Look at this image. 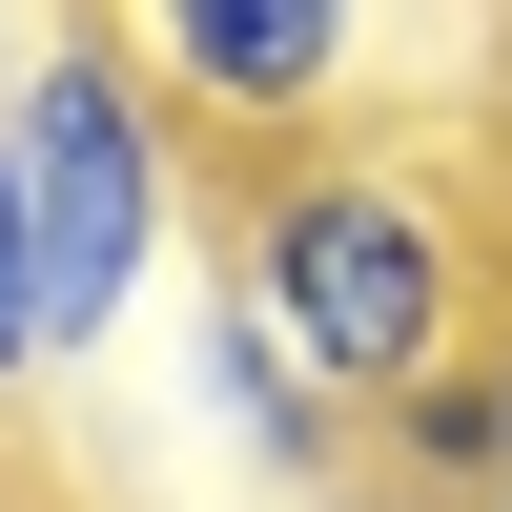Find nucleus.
I'll use <instances>...</instances> for the list:
<instances>
[{
    "instance_id": "nucleus-7",
    "label": "nucleus",
    "mask_w": 512,
    "mask_h": 512,
    "mask_svg": "<svg viewBox=\"0 0 512 512\" xmlns=\"http://www.w3.org/2000/svg\"><path fill=\"white\" fill-rule=\"evenodd\" d=\"M0 512H21V472H0Z\"/></svg>"
},
{
    "instance_id": "nucleus-1",
    "label": "nucleus",
    "mask_w": 512,
    "mask_h": 512,
    "mask_svg": "<svg viewBox=\"0 0 512 512\" xmlns=\"http://www.w3.org/2000/svg\"><path fill=\"white\" fill-rule=\"evenodd\" d=\"M0 144H21V205H41V308H62V369H103L144 308H185L205 287V123L164 103V62L123 21H62L0 62Z\"/></svg>"
},
{
    "instance_id": "nucleus-6",
    "label": "nucleus",
    "mask_w": 512,
    "mask_h": 512,
    "mask_svg": "<svg viewBox=\"0 0 512 512\" xmlns=\"http://www.w3.org/2000/svg\"><path fill=\"white\" fill-rule=\"evenodd\" d=\"M62 369V308H41V205H21V144H0V410Z\"/></svg>"
},
{
    "instance_id": "nucleus-3",
    "label": "nucleus",
    "mask_w": 512,
    "mask_h": 512,
    "mask_svg": "<svg viewBox=\"0 0 512 512\" xmlns=\"http://www.w3.org/2000/svg\"><path fill=\"white\" fill-rule=\"evenodd\" d=\"M103 21L164 62V103L205 144H308L369 82V0H103Z\"/></svg>"
},
{
    "instance_id": "nucleus-2",
    "label": "nucleus",
    "mask_w": 512,
    "mask_h": 512,
    "mask_svg": "<svg viewBox=\"0 0 512 512\" xmlns=\"http://www.w3.org/2000/svg\"><path fill=\"white\" fill-rule=\"evenodd\" d=\"M205 267H226L349 410H390L410 369L472 349V226H451V185H431V164L328 144V123H308V144H246L226 246H205Z\"/></svg>"
},
{
    "instance_id": "nucleus-8",
    "label": "nucleus",
    "mask_w": 512,
    "mask_h": 512,
    "mask_svg": "<svg viewBox=\"0 0 512 512\" xmlns=\"http://www.w3.org/2000/svg\"><path fill=\"white\" fill-rule=\"evenodd\" d=\"M472 512H512V492H472Z\"/></svg>"
},
{
    "instance_id": "nucleus-5",
    "label": "nucleus",
    "mask_w": 512,
    "mask_h": 512,
    "mask_svg": "<svg viewBox=\"0 0 512 512\" xmlns=\"http://www.w3.org/2000/svg\"><path fill=\"white\" fill-rule=\"evenodd\" d=\"M369 451H390L410 492H512V328L451 349V369H410V390L369 410Z\"/></svg>"
},
{
    "instance_id": "nucleus-4",
    "label": "nucleus",
    "mask_w": 512,
    "mask_h": 512,
    "mask_svg": "<svg viewBox=\"0 0 512 512\" xmlns=\"http://www.w3.org/2000/svg\"><path fill=\"white\" fill-rule=\"evenodd\" d=\"M185 390H205V431H226V451H246V472H287V492H328V472H349V451H369V410H349V390H328V369H308V349H287V328H267V308H246V287H226V267H205V287H185Z\"/></svg>"
}]
</instances>
